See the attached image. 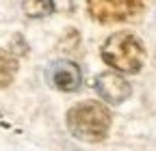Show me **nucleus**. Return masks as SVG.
I'll list each match as a JSON object with an SVG mask.
<instances>
[{"label":"nucleus","instance_id":"obj_1","mask_svg":"<svg viewBox=\"0 0 156 151\" xmlns=\"http://www.w3.org/2000/svg\"><path fill=\"white\" fill-rule=\"evenodd\" d=\"M65 123L74 138L98 143L104 140L111 129V112L100 102H80L67 110Z\"/></svg>","mask_w":156,"mask_h":151},{"label":"nucleus","instance_id":"obj_2","mask_svg":"<svg viewBox=\"0 0 156 151\" xmlns=\"http://www.w3.org/2000/svg\"><path fill=\"white\" fill-rule=\"evenodd\" d=\"M102 61L117 71L139 73L145 63V48L132 32H115L102 45Z\"/></svg>","mask_w":156,"mask_h":151},{"label":"nucleus","instance_id":"obj_3","mask_svg":"<svg viewBox=\"0 0 156 151\" xmlns=\"http://www.w3.org/2000/svg\"><path fill=\"white\" fill-rule=\"evenodd\" d=\"M89 13L100 24L128 22L143 11V0H87Z\"/></svg>","mask_w":156,"mask_h":151},{"label":"nucleus","instance_id":"obj_4","mask_svg":"<svg viewBox=\"0 0 156 151\" xmlns=\"http://www.w3.org/2000/svg\"><path fill=\"white\" fill-rule=\"evenodd\" d=\"M46 78H48V82H50L54 89L63 91V93H72V91H76L78 86H80V82H83V71H80V67H78L74 61L61 59V61H54V63L48 67Z\"/></svg>","mask_w":156,"mask_h":151},{"label":"nucleus","instance_id":"obj_5","mask_svg":"<svg viewBox=\"0 0 156 151\" xmlns=\"http://www.w3.org/2000/svg\"><path fill=\"white\" fill-rule=\"evenodd\" d=\"M95 91L100 93V97L108 104H122L132 95V86L130 82L119 73L104 71L95 78Z\"/></svg>","mask_w":156,"mask_h":151},{"label":"nucleus","instance_id":"obj_6","mask_svg":"<svg viewBox=\"0 0 156 151\" xmlns=\"http://www.w3.org/2000/svg\"><path fill=\"white\" fill-rule=\"evenodd\" d=\"M17 73V59L15 54L7 52V50H0V89H5L13 82Z\"/></svg>","mask_w":156,"mask_h":151},{"label":"nucleus","instance_id":"obj_7","mask_svg":"<svg viewBox=\"0 0 156 151\" xmlns=\"http://www.w3.org/2000/svg\"><path fill=\"white\" fill-rule=\"evenodd\" d=\"M22 9L28 17H46L54 11V0H24Z\"/></svg>","mask_w":156,"mask_h":151},{"label":"nucleus","instance_id":"obj_8","mask_svg":"<svg viewBox=\"0 0 156 151\" xmlns=\"http://www.w3.org/2000/svg\"><path fill=\"white\" fill-rule=\"evenodd\" d=\"M28 52V45H26V41L22 39L20 35H15L13 39H11V54H17V56H24Z\"/></svg>","mask_w":156,"mask_h":151}]
</instances>
